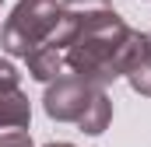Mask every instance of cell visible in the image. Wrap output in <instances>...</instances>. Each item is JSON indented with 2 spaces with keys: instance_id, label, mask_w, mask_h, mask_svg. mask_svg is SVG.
I'll list each match as a JSON object with an SVG mask.
<instances>
[{
  "instance_id": "cell-1",
  "label": "cell",
  "mask_w": 151,
  "mask_h": 147,
  "mask_svg": "<svg viewBox=\"0 0 151 147\" xmlns=\"http://www.w3.org/2000/svg\"><path fill=\"white\" fill-rule=\"evenodd\" d=\"M46 112L60 123H77L84 133H102L109 126L113 105L102 88H95L81 77H67L46 91Z\"/></svg>"
},
{
  "instance_id": "cell-2",
  "label": "cell",
  "mask_w": 151,
  "mask_h": 147,
  "mask_svg": "<svg viewBox=\"0 0 151 147\" xmlns=\"http://www.w3.org/2000/svg\"><path fill=\"white\" fill-rule=\"evenodd\" d=\"M56 14H60L56 0H21L4 25V49L14 56H28L53 32Z\"/></svg>"
},
{
  "instance_id": "cell-3",
  "label": "cell",
  "mask_w": 151,
  "mask_h": 147,
  "mask_svg": "<svg viewBox=\"0 0 151 147\" xmlns=\"http://www.w3.org/2000/svg\"><path fill=\"white\" fill-rule=\"evenodd\" d=\"M28 119H32L28 98L18 88H0V130H7V126H28Z\"/></svg>"
},
{
  "instance_id": "cell-4",
  "label": "cell",
  "mask_w": 151,
  "mask_h": 147,
  "mask_svg": "<svg viewBox=\"0 0 151 147\" xmlns=\"http://www.w3.org/2000/svg\"><path fill=\"white\" fill-rule=\"evenodd\" d=\"M127 77H130V84H134L141 95H151V53H148V60H144L141 67H134Z\"/></svg>"
},
{
  "instance_id": "cell-5",
  "label": "cell",
  "mask_w": 151,
  "mask_h": 147,
  "mask_svg": "<svg viewBox=\"0 0 151 147\" xmlns=\"http://www.w3.org/2000/svg\"><path fill=\"white\" fill-rule=\"evenodd\" d=\"M0 88H18V70L7 60H0Z\"/></svg>"
},
{
  "instance_id": "cell-6",
  "label": "cell",
  "mask_w": 151,
  "mask_h": 147,
  "mask_svg": "<svg viewBox=\"0 0 151 147\" xmlns=\"http://www.w3.org/2000/svg\"><path fill=\"white\" fill-rule=\"evenodd\" d=\"M0 147H32V140H28V133H7V137H0Z\"/></svg>"
},
{
  "instance_id": "cell-7",
  "label": "cell",
  "mask_w": 151,
  "mask_h": 147,
  "mask_svg": "<svg viewBox=\"0 0 151 147\" xmlns=\"http://www.w3.org/2000/svg\"><path fill=\"white\" fill-rule=\"evenodd\" d=\"M49 147H70V144H49Z\"/></svg>"
},
{
  "instance_id": "cell-8",
  "label": "cell",
  "mask_w": 151,
  "mask_h": 147,
  "mask_svg": "<svg viewBox=\"0 0 151 147\" xmlns=\"http://www.w3.org/2000/svg\"><path fill=\"white\" fill-rule=\"evenodd\" d=\"M148 42H151V35H148Z\"/></svg>"
}]
</instances>
